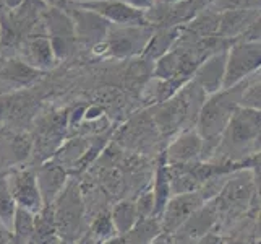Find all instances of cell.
<instances>
[{"instance_id": "6da1fadb", "label": "cell", "mask_w": 261, "mask_h": 244, "mask_svg": "<svg viewBox=\"0 0 261 244\" xmlns=\"http://www.w3.org/2000/svg\"><path fill=\"white\" fill-rule=\"evenodd\" d=\"M261 111L237 107L224 129L219 143L208 161L244 163L259 155Z\"/></svg>"}, {"instance_id": "7a4b0ae2", "label": "cell", "mask_w": 261, "mask_h": 244, "mask_svg": "<svg viewBox=\"0 0 261 244\" xmlns=\"http://www.w3.org/2000/svg\"><path fill=\"white\" fill-rule=\"evenodd\" d=\"M219 227L259 210V166L232 173L219 194L213 198Z\"/></svg>"}, {"instance_id": "3957f363", "label": "cell", "mask_w": 261, "mask_h": 244, "mask_svg": "<svg viewBox=\"0 0 261 244\" xmlns=\"http://www.w3.org/2000/svg\"><path fill=\"white\" fill-rule=\"evenodd\" d=\"M245 80L242 83L224 88L213 95H208L198 111L196 121H195V130L203 140V160L208 161L213 151L216 150L219 143V139L226 129V125L230 119L233 111L239 107L240 95L244 90Z\"/></svg>"}, {"instance_id": "277c9868", "label": "cell", "mask_w": 261, "mask_h": 244, "mask_svg": "<svg viewBox=\"0 0 261 244\" xmlns=\"http://www.w3.org/2000/svg\"><path fill=\"white\" fill-rule=\"evenodd\" d=\"M50 207L60 241L75 242L86 233L83 231L86 204L82 184L76 179H68V183Z\"/></svg>"}, {"instance_id": "5b68a950", "label": "cell", "mask_w": 261, "mask_h": 244, "mask_svg": "<svg viewBox=\"0 0 261 244\" xmlns=\"http://www.w3.org/2000/svg\"><path fill=\"white\" fill-rule=\"evenodd\" d=\"M151 25L146 26H117L111 25L106 39L93 48V52L101 57L127 59L140 56L145 51L149 38L152 36Z\"/></svg>"}, {"instance_id": "8992f818", "label": "cell", "mask_w": 261, "mask_h": 244, "mask_svg": "<svg viewBox=\"0 0 261 244\" xmlns=\"http://www.w3.org/2000/svg\"><path fill=\"white\" fill-rule=\"evenodd\" d=\"M261 44L259 41L232 42L226 51V67H224L222 90L232 88L244 80L259 72Z\"/></svg>"}, {"instance_id": "52a82bcc", "label": "cell", "mask_w": 261, "mask_h": 244, "mask_svg": "<svg viewBox=\"0 0 261 244\" xmlns=\"http://www.w3.org/2000/svg\"><path fill=\"white\" fill-rule=\"evenodd\" d=\"M42 23L57 62L70 57L78 44L71 18L62 8L47 7L42 13Z\"/></svg>"}, {"instance_id": "ba28073f", "label": "cell", "mask_w": 261, "mask_h": 244, "mask_svg": "<svg viewBox=\"0 0 261 244\" xmlns=\"http://www.w3.org/2000/svg\"><path fill=\"white\" fill-rule=\"evenodd\" d=\"M7 186L18 209H24L34 215H38L44 209V202L36 181L34 168L15 166L5 174Z\"/></svg>"}, {"instance_id": "9c48e42d", "label": "cell", "mask_w": 261, "mask_h": 244, "mask_svg": "<svg viewBox=\"0 0 261 244\" xmlns=\"http://www.w3.org/2000/svg\"><path fill=\"white\" fill-rule=\"evenodd\" d=\"M75 7L94 12L102 16L106 21L117 26H146V12L133 8L120 0H83V2H71Z\"/></svg>"}, {"instance_id": "30bf717a", "label": "cell", "mask_w": 261, "mask_h": 244, "mask_svg": "<svg viewBox=\"0 0 261 244\" xmlns=\"http://www.w3.org/2000/svg\"><path fill=\"white\" fill-rule=\"evenodd\" d=\"M70 18L71 23H73V30H75V38L76 42H83L86 46H91V49L97 44H101L107 31L111 28V23L106 21L102 16H99L94 12L85 10V8L75 7L71 2H67L64 7H62Z\"/></svg>"}, {"instance_id": "8fae6325", "label": "cell", "mask_w": 261, "mask_h": 244, "mask_svg": "<svg viewBox=\"0 0 261 244\" xmlns=\"http://www.w3.org/2000/svg\"><path fill=\"white\" fill-rule=\"evenodd\" d=\"M206 201L200 191L174 194L169 198L163 213L159 216V223L163 233L174 234L182 225L190 218L192 213L196 212Z\"/></svg>"}, {"instance_id": "7c38bea8", "label": "cell", "mask_w": 261, "mask_h": 244, "mask_svg": "<svg viewBox=\"0 0 261 244\" xmlns=\"http://www.w3.org/2000/svg\"><path fill=\"white\" fill-rule=\"evenodd\" d=\"M219 228V216L216 212L213 201L204 202L200 209L192 213L182 227H180L172 236L174 244H196L204 234L216 231Z\"/></svg>"}, {"instance_id": "4fadbf2b", "label": "cell", "mask_w": 261, "mask_h": 244, "mask_svg": "<svg viewBox=\"0 0 261 244\" xmlns=\"http://www.w3.org/2000/svg\"><path fill=\"white\" fill-rule=\"evenodd\" d=\"M164 163L169 166L188 165V163L203 160V140L195 129H185L161 153Z\"/></svg>"}, {"instance_id": "5bb4252c", "label": "cell", "mask_w": 261, "mask_h": 244, "mask_svg": "<svg viewBox=\"0 0 261 244\" xmlns=\"http://www.w3.org/2000/svg\"><path fill=\"white\" fill-rule=\"evenodd\" d=\"M16 54H18V59L24 62L26 65L39 70L42 74L59 64L56 56H54L50 41L46 34L28 36V38H24V41H21L20 46H18Z\"/></svg>"}, {"instance_id": "9a60e30c", "label": "cell", "mask_w": 261, "mask_h": 244, "mask_svg": "<svg viewBox=\"0 0 261 244\" xmlns=\"http://www.w3.org/2000/svg\"><path fill=\"white\" fill-rule=\"evenodd\" d=\"M36 181H38V187L42 197L44 207L50 205L57 198V195L62 192V189L65 187V184L70 179V173L60 166L57 161H54L52 158L39 163L34 168Z\"/></svg>"}, {"instance_id": "2e32d148", "label": "cell", "mask_w": 261, "mask_h": 244, "mask_svg": "<svg viewBox=\"0 0 261 244\" xmlns=\"http://www.w3.org/2000/svg\"><path fill=\"white\" fill-rule=\"evenodd\" d=\"M42 72L26 65L18 57H8L0 64V93L15 92L36 83Z\"/></svg>"}, {"instance_id": "e0dca14e", "label": "cell", "mask_w": 261, "mask_h": 244, "mask_svg": "<svg viewBox=\"0 0 261 244\" xmlns=\"http://www.w3.org/2000/svg\"><path fill=\"white\" fill-rule=\"evenodd\" d=\"M226 51L216 52L208 59H204L201 64L198 65V69L195 70V74L192 77V80L203 90V93L206 96L222 90L224 67H226Z\"/></svg>"}, {"instance_id": "ac0fdd59", "label": "cell", "mask_w": 261, "mask_h": 244, "mask_svg": "<svg viewBox=\"0 0 261 244\" xmlns=\"http://www.w3.org/2000/svg\"><path fill=\"white\" fill-rule=\"evenodd\" d=\"M182 28L184 26H170V28H154L152 36L149 38L145 51L141 56L145 59H149L156 62L159 57H163L166 52H169L182 36Z\"/></svg>"}, {"instance_id": "d6986e66", "label": "cell", "mask_w": 261, "mask_h": 244, "mask_svg": "<svg viewBox=\"0 0 261 244\" xmlns=\"http://www.w3.org/2000/svg\"><path fill=\"white\" fill-rule=\"evenodd\" d=\"M89 145H91V139L73 137L60 143L56 153L52 155V160L57 161L60 166H64L68 173H71V171L75 173V169L78 168L83 157L86 155V151L89 150Z\"/></svg>"}, {"instance_id": "ffe728a7", "label": "cell", "mask_w": 261, "mask_h": 244, "mask_svg": "<svg viewBox=\"0 0 261 244\" xmlns=\"http://www.w3.org/2000/svg\"><path fill=\"white\" fill-rule=\"evenodd\" d=\"M152 198H154V216L159 218L161 213H163L164 207L167 201L172 197V189H170V179H169V171L167 165L164 163L163 157L159 158V163L154 171V179H152Z\"/></svg>"}, {"instance_id": "44dd1931", "label": "cell", "mask_w": 261, "mask_h": 244, "mask_svg": "<svg viewBox=\"0 0 261 244\" xmlns=\"http://www.w3.org/2000/svg\"><path fill=\"white\" fill-rule=\"evenodd\" d=\"M109 213H111L115 233L119 234V236L127 234L135 227V223L140 220L137 205H135V201H132V198H122V201L115 202L112 205V209L109 210Z\"/></svg>"}, {"instance_id": "7402d4cb", "label": "cell", "mask_w": 261, "mask_h": 244, "mask_svg": "<svg viewBox=\"0 0 261 244\" xmlns=\"http://www.w3.org/2000/svg\"><path fill=\"white\" fill-rule=\"evenodd\" d=\"M33 150L34 142L30 139V135H16L5 143L4 153H0V155L7 161L8 166L15 168L28 160L33 155Z\"/></svg>"}, {"instance_id": "603a6c76", "label": "cell", "mask_w": 261, "mask_h": 244, "mask_svg": "<svg viewBox=\"0 0 261 244\" xmlns=\"http://www.w3.org/2000/svg\"><path fill=\"white\" fill-rule=\"evenodd\" d=\"M163 233L159 218L156 216H148V218H140L135 227L123 234L125 244H151L159 234Z\"/></svg>"}, {"instance_id": "cb8c5ba5", "label": "cell", "mask_w": 261, "mask_h": 244, "mask_svg": "<svg viewBox=\"0 0 261 244\" xmlns=\"http://www.w3.org/2000/svg\"><path fill=\"white\" fill-rule=\"evenodd\" d=\"M34 218L36 215L24 210L16 209L13 223H12V234L15 244H31L34 238Z\"/></svg>"}, {"instance_id": "d4e9b609", "label": "cell", "mask_w": 261, "mask_h": 244, "mask_svg": "<svg viewBox=\"0 0 261 244\" xmlns=\"http://www.w3.org/2000/svg\"><path fill=\"white\" fill-rule=\"evenodd\" d=\"M240 107H247V109L259 111L261 107V81H259V72L253 74L245 80L244 90L240 95Z\"/></svg>"}, {"instance_id": "484cf974", "label": "cell", "mask_w": 261, "mask_h": 244, "mask_svg": "<svg viewBox=\"0 0 261 244\" xmlns=\"http://www.w3.org/2000/svg\"><path fill=\"white\" fill-rule=\"evenodd\" d=\"M16 209L18 207L10 194V189L7 186L5 174H2L0 176V225H2L7 231L12 230V223H13Z\"/></svg>"}, {"instance_id": "4316f807", "label": "cell", "mask_w": 261, "mask_h": 244, "mask_svg": "<svg viewBox=\"0 0 261 244\" xmlns=\"http://www.w3.org/2000/svg\"><path fill=\"white\" fill-rule=\"evenodd\" d=\"M89 234L94 238L96 242H102L106 239H111L114 236H119L115 233L114 223L111 218L109 210H101L97 213V216L93 220L91 227H89Z\"/></svg>"}, {"instance_id": "83f0119b", "label": "cell", "mask_w": 261, "mask_h": 244, "mask_svg": "<svg viewBox=\"0 0 261 244\" xmlns=\"http://www.w3.org/2000/svg\"><path fill=\"white\" fill-rule=\"evenodd\" d=\"M210 8L218 13L233 10H251V8H259V0H214Z\"/></svg>"}, {"instance_id": "f1b7e54d", "label": "cell", "mask_w": 261, "mask_h": 244, "mask_svg": "<svg viewBox=\"0 0 261 244\" xmlns=\"http://www.w3.org/2000/svg\"><path fill=\"white\" fill-rule=\"evenodd\" d=\"M135 205H137V212L140 218H148V216H154V198H152L151 189L141 192L135 198Z\"/></svg>"}, {"instance_id": "f546056e", "label": "cell", "mask_w": 261, "mask_h": 244, "mask_svg": "<svg viewBox=\"0 0 261 244\" xmlns=\"http://www.w3.org/2000/svg\"><path fill=\"white\" fill-rule=\"evenodd\" d=\"M224 239H226V238H224L222 234H219V231L216 230V231L204 234L201 239H198L196 244H224Z\"/></svg>"}, {"instance_id": "4dcf8cb0", "label": "cell", "mask_w": 261, "mask_h": 244, "mask_svg": "<svg viewBox=\"0 0 261 244\" xmlns=\"http://www.w3.org/2000/svg\"><path fill=\"white\" fill-rule=\"evenodd\" d=\"M120 2L127 4L133 8H138V10H143V12L149 10V8L154 5V0H120Z\"/></svg>"}, {"instance_id": "1f68e13d", "label": "cell", "mask_w": 261, "mask_h": 244, "mask_svg": "<svg viewBox=\"0 0 261 244\" xmlns=\"http://www.w3.org/2000/svg\"><path fill=\"white\" fill-rule=\"evenodd\" d=\"M4 7H7L8 10H18L20 7L26 4V0H0Z\"/></svg>"}, {"instance_id": "d6a6232c", "label": "cell", "mask_w": 261, "mask_h": 244, "mask_svg": "<svg viewBox=\"0 0 261 244\" xmlns=\"http://www.w3.org/2000/svg\"><path fill=\"white\" fill-rule=\"evenodd\" d=\"M151 244H174V241H172V236H170V234L161 233L159 236L154 241H152Z\"/></svg>"}, {"instance_id": "836d02e7", "label": "cell", "mask_w": 261, "mask_h": 244, "mask_svg": "<svg viewBox=\"0 0 261 244\" xmlns=\"http://www.w3.org/2000/svg\"><path fill=\"white\" fill-rule=\"evenodd\" d=\"M258 239V238H256ZM255 241V239H253ZM253 241H247L245 238H229V239H224V244H253Z\"/></svg>"}, {"instance_id": "e575fe53", "label": "cell", "mask_w": 261, "mask_h": 244, "mask_svg": "<svg viewBox=\"0 0 261 244\" xmlns=\"http://www.w3.org/2000/svg\"><path fill=\"white\" fill-rule=\"evenodd\" d=\"M97 244H125V239H123V236H114L111 239H106V241L97 242Z\"/></svg>"}, {"instance_id": "d590c367", "label": "cell", "mask_w": 261, "mask_h": 244, "mask_svg": "<svg viewBox=\"0 0 261 244\" xmlns=\"http://www.w3.org/2000/svg\"><path fill=\"white\" fill-rule=\"evenodd\" d=\"M44 2H47L49 7H57V8H62L68 0H44Z\"/></svg>"}, {"instance_id": "8d00e7d4", "label": "cell", "mask_w": 261, "mask_h": 244, "mask_svg": "<svg viewBox=\"0 0 261 244\" xmlns=\"http://www.w3.org/2000/svg\"><path fill=\"white\" fill-rule=\"evenodd\" d=\"M182 2V0H154V5H174Z\"/></svg>"}]
</instances>
